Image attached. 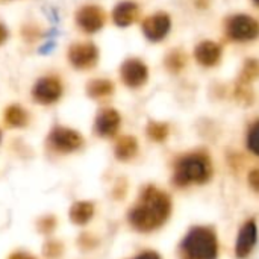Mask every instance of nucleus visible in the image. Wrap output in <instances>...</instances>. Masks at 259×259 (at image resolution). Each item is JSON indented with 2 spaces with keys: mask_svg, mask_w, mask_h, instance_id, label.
Instances as JSON below:
<instances>
[{
  "mask_svg": "<svg viewBox=\"0 0 259 259\" xmlns=\"http://www.w3.org/2000/svg\"><path fill=\"white\" fill-rule=\"evenodd\" d=\"M170 211V197L155 187H147L137 206L131 209L129 222L140 232H152L165 223Z\"/></svg>",
  "mask_w": 259,
  "mask_h": 259,
  "instance_id": "1",
  "label": "nucleus"
},
{
  "mask_svg": "<svg viewBox=\"0 0 259 259\" xmlns=\"http://www.w3.org/2000/svg\"><path fill=\"white\" fill-rule=\"evenodd\" d=\"M212 173L211 161L203 153H190L176 162L173 182L179 187L191 184H205Z\"/></svg>",
  "mask_w": 259,
  "mask_h": 259,
  "instance_id": "2",
  "label": "nucleus"
},
{
  "mask_svg": "<svg viewBox=\"0 0 259 259\" xmlns=\"http://www.w3.org/2000/svg\"><path fill=\"white\" fill-rule=\"evenodd\" d=\"M182 253L185 259H217L219 246L212 229L196 226L182 241Z\"/></svg>",
  "mask_w": 259,
  "mask_h": 259,
  "instance_id": "3",
  "label": "nucleus"
},
{
  "mask_svg": "<svg viewBox=\"0 0 259 259\" xmlns=\"http://www.w3.org/2000/svg\"><path fill=\"white\" fill-rule=\"evenodd\" d=\"M65 59L67 64L76 71H91L100 61V50L97 44L90 39H77L68 44Z\"/></svg>",
  "mask_w": 259,
  "mask_h": 259,
  "instance_id": "4",
  "label": "nucleus"
},
{
  "mask_svg": "<svg viewBox=\"0 0 259 259\" xmlns=\"http://www.w3.org/2000/svg\"><path fill=\"white\" fill-rule=\"evenodd\" d=\"M64 91H65L64 77L59 73H46L33 82L30 96L35 103L42 106H50L62 99Z\"/></svg>",
  "mask_w": 259,
  "mask_h": 259,
  "instance_id": "5",
  "label": "nucleus"
},
{
  "mask_svg": "<svg viewBox=\"0 0 259 259\" xmlns=\"http://www.w3.org/2000/svg\"><path fill=\"white\" fill-rule=\"evenodd\" d=\"M108 15L97 3H83L74 12V24L83 35H96L106 24Z\"/></svg>",
  "mask_w": 259,
  "mask_h": 259,
  "instance_id": "6",
  "label": "nucleus"
},
{
  "mask_svg": "<svg viewBox=\"0 0 259 259\" xmlns=\"http://www.w3.org/2000/svg\"><path fill=\"white\" fill-rule=\"evenodd\" d=\"M225 32L231 41L247 42L259 36V21L246 14H235L226 18Z\"/></svg>",
  "mask_w": 259,
  "mask_h": 259,
  "instance_id": "7",
  "label": "nucleus"
},
{
  "mask_svg": "<svg viewBox=\"0 0 259 259\" xmlns=\"http://www.w3.org/2000/svg\"><path fill=\"white\" fill-rule=\"evenodd\" d=\"M49 146L61 153H70L74 152L77 149H80L83 146V138L82 135L70 127H64V126H56L50 131L49 134Z\"/></svg>",
  "mask_w": 259,
  "mask_h": 259,
  "instance_id": "8",
  "label": "nucleus"
},
{
  "mask_svg": "<svg viewBox=\"0 0 259 259\" xmlns=\"http://www.w3.org/2000/svg\"><path fill=\"white\" fill-rule=\"evenodd\" d=\"M120 79L127 88H140L149 79V68L141 59L127 58L120 65Z\"/></svg>",
  "mask_w": 259,
  "mask_h": 259,
  "instance_id": "9",
  "label": "nucleus"
},
{
  "mask_svg": "<svg viewBox=\"0 0 259 259\" xmlns=\"http://www.w3.org/2000/svg\"><path fill=\"white\" fill-rule=\"evenodd\" d=\"M144 36L152 42H159L167 38L171 30V18L165 12H156L144 18L141 23Z\"/></svg>",
  "mask_w": 259,
  "mask_h": 259,
  "instance_id": "10",
  "label": "nucleus"
},
{
  "mask_svg": "<svg viewBox=\"0 0 259 259\" xmlns=\"http://www.w3.org/2000/svg\"><path fill=\"white\" fill-rule=\"evenodd\" d=\"M120 123H121V117L114 108H103L102 111H99L96 117L94 131L97 135L109 138L117 134Z\"/></svg>",
  "mask_w": 259,
  "mask_h": 259,
  "instance_id": "11",
  "label": "nucleus"
},
{
  "mask_svg": "<svg viewBox=\"0 0 259 259\" xmlns=\"http://www.w3.org/2000/svg\"><path fill=\"white\" fill-rule=\"evenodd\" d=\"M140 17V6L135 2L124 0L114 6L112 9V21L118 27L132 26Z\"/></svg>",
  "mask_w": 259,
  "mask_h": 259,
  "instance_id": "12",
  "label": "nucleus"
},
{
  "mask_svg": "<svg viewBox=\"0 0 259 259\" xmlns=\"http://www.w3.org/2000/svg\"><path fill=\"white\" fill-rule=\"evenodd\" d=\"M258 240V229L253 220H249L244 223L238 234L237 246H235V255L238 258H246L255 247Z\"/></svg>",
  "mask_w": 259,
  "mask_h": 259,
  "instance_id": "13",
  "label": "nucleus"
},
{
  "mask_svg": "<svg viewBox=\"0 0 259 259\" xmlns=\"http://www.w3.org/2000/svg\"><path fill=\"white\" fill-rule=\"evenodd\" d=\"M194 58L203 67H214L222 59V46L214 41H202L194 49Z\"/></svg>",
  "mask_w": 259,
  "mask_h": 259,
  "instance_id": "14",
  "label": "nucleus"
},
{
  "mask_svg": "<svg viewBox=\"0 0 259 259\" xmlns=\"http://www.w3.org/2000/svg\"><path fill=\"white\" fill-rule=\"evenodd\" d=\"M85 91H87L88 97H91L94 100H100V99H106V97L112 96V93L115 91V85L111 79L96 77V79L88 80Z\"/></svg>",
  "mask_w": 259,
  "mask_h": 259,
  "instance_id": "15",
  "label": "nucleus"
},
{
  "mask_svg": "<svg viewBox=\"0 0 259 259\" xmlns=\"http://www.w3.org/2000/svg\"><path fill=\"white\" fill-rule=\"evenodd\" d=\"M3 120L9 127H24L29 123V112L21 105L12 103L5 108Z\"/></svg>",
  "mask_w": 259,
  "mask_h": 259,
  "instance_id": "16",
  "label": "nucleus"
},
{
  "mask_svg": "<svg viewBox=\"0 0 259 259\" xmlns=\"http://www.w3.org/2000/svg\"><path fill=\"white\" fill-rule=\"evenodd\" d=\"M94 215V206L90 202H77L70 209V219L76 225H87Z\"/></svg>",
  "mask_w": 259,
  "mask_h": 259,
  "instance_id": "17",
  "label": "nucleus"
},
{
  "mask_svg": "<svg viewBox=\"0 0 259 259\" xmlns=\"http://www.w3.org/2000/svg\"><path fill=\"white\" fill-rule=\"evenodd\" d=\"M138 152V143L134 137H121L115 144V156L121 161L134 158Z\"/></svg>",
  "mask_w": 259,
  "mask_h": 259,
  "instance_id": "18",
  "label": "nucleus"
},
{
  "mask_svg": "<svg viewBox=\"0 0 259 259\" xmlns=\"http://www.w3.org/2000/svg\"><path fill=\"white\" fill-rule=\"evenodd\" d=\"M164 64H165V67H167L168 71H171V73H179V71L184 70V67L187 65V55L184 53V50L175 49V50H171V52L165 56Z\"/></svg>",
  "mask_w": 259,
  "mask_h": 259,
  "instance_id": "19",
  "label": "nucleus"
},
{
  "mask_svg": "<svg viewBox=\"0 0 259 259\" xmlns=\"http://www.w3.org/2000/svg\"><path fill=\"white\" fill-rule=\"evenodd\" d=\"M259 76V62L255 59H247L244 62V67L241 70L240 79H238V87L249 88L250 82Z\"/></svg>",
  "mask_w": 259,
  "mask_h": 259,
  "instance_id": "20",
  "label": "nucleus"
},
{
  "mask_svg": "<svg viewBox=\"0 0 259 259\" xmlns=\"http://www.w3.org/2000/svg\"><path fill=\"white\" fill-rule=\"evenodd\" d=\"M168 124L165 123H158V121H150L147 124V135L153 141H164L168 137Z\"/></svg>",
  "mask_w": 259,
  "mask_h": 259,
  "instance_id": "21",
  "label": "nucleus"
},
{
  "mask_svg": "<svg viewBox=\"0 0 259 259\" xmlns=\"http://www.w3.org/2000/svg\"><path fill=\"white\" fill-rule=\"evenodd\" d=\"M247 147L253 155L259 156V120L250 127L247 135Z\"/></svg>",
  "mask_w": 259,
  "mask_h": 259,
  "instance_id": "22",
  "label": "nucleus"
},
{
  "mask_svg": "<svg viewBox=\"0 0 259 259\" xmlns=\"http://www.w3.org/2000/svg\"><path fill=\"white\" fill-rule=\"evenodd\" d=\"M9 36H11L9 27H8L3 21H0V47H3V46L8 42Z\"/></svg>",
  "mask_w": 259,
  "mask_h": 259,
  "instance_id": "23",
  "label": "nucleus"
},
{
  "mask_svg": "<svg viewBox=\"0 0 259 259\" xmlns=\"http://www.w3.org/2000/svg\"><path fill=\"white\" fill-rule=\"evenodd\" d=\"M249 184L255 191H259V168H255L249 173Z\"/></svg>",
  "mask_w": 259,
  "mask_h": 259,
  "instance_id": "24",
  "label": "nucleus"
},
{
  "mask_svg": "<svg viewBox=\"0 0 259 259\" xmlns=\"http://www.w3.org/2000/svg\"><path fill=\"white\" fill-rule=\"evenodd\" d=\"M134 259H161V258H159V255H158V253H155V252H144V253H141V255L135 256Z\"/></svg>",
  "mask_w": 259,
  "mask_h": 259,
  "instance_id": "25",
  "label": "nucleus"
},
{
  "mask_svg": "<svg viewBox=\"0 0 259 259\" xmlns=\"http://www.w3.org/2000/svg\"><path fill=\"white\" fill-rule=\"evenodd\" d=\"M9 259H36L35 256H32V255H29V253H26V252H17V253H14L12 256Z\"/></svg>",
  "mask_w": 259,
  "mask_h": 259,
  "instance_id": "26",
  "label": "nucleus"
},
{
  "mask_svg": "<svg viewBox=\"0 0 259 259\" xmlns=\"http://www.w3.org/2000/svg\"><path fill=\"white\" fill-rule=\"evenodd\" d=\"M253 3H255V5H258V6H259V0H253Z\"/></svg>",
  "mask_w": 259,
  "mask_h": 259,
  "instance_id": "27",
  "label": "nucleus"
},
{
  "mask_svg": "<svg viewBox=\"0 0 259 259\" xmlns=\"http://www.w3.org/2000/svg\"><path fill=\"white\" fill-rule=\"evenodd\" d=\"M0 2H14V0H0Z\"/></svg>",
  "mask_w": 259,
  "mask_h": 259,
  "instance_id": "28",
  "label": "nucleus"
},
{
  "mask_svg": "<svg viewBox=\"0 0 259 259\" xmlns=\"http://www.w3.org/2000/svg\"><path fill=\"white\" fill-rule=\"evenodd\" d=\"M0 140H2V131H0Z\"/></svg>",
  "mask_w": 259,
  "mask_h": 259,
  "instance_id": "29",
  "label": "nucleus"
}]
</instances>
